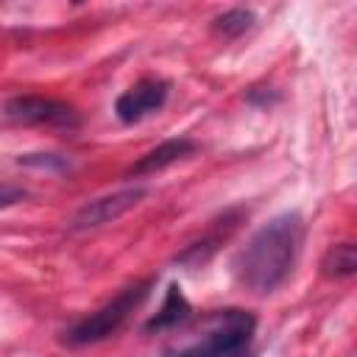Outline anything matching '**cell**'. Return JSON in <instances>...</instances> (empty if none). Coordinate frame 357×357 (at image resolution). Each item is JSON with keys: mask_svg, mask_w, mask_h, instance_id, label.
<instances>
[{"mask_svg": "<svg viewBox=\"0 0 357 357\" xmlns=\"http://www.w3.org/2000/svg\"><path fill=\"white\" fill-rule=\"evenodd\" d=\"M304 231L307 226L298 212H282L271 218L234 254V279L259 296L282 287L296 268V259L304 245Z\"/></svg>", "mask_w": 357, "mask_h": 357, "instance_id": "cell-1", "label": "cell"}, {"mask_svg": "<svg viewBox=\"0 0 357 357\" xmlns=\"http://www.w3.org/2000/svg\"><path fill=\"white\" fill-rule=\"evenodd\" d=\"M257 318L245 310L229 307L206 315L195 340L167 349L162 357H251Z\"/></svg>", "mask_w": 357, "mask_h": 357, "instance_id": "cell-2", "label": "cell"}, {"mask_svg": "<svg viewBox=\"0 0 357 357\" xmlns=\"http://www.w3.org/2000/svg\"><path fill=\"white\" fill-rule=\"evenodd\" d=\"M153 287V276L142 279V282H134L128 287H123L112 301H106L100 310L84 315L81 321H75L73 326H67L61 332V343L64 346H92V343H100L106 337H112L114 332H120V326L131 318V312L148 298Z\"/></svg>", "mask_w": 357, "mask_h": 357, "instance_id": "cell-3", "label": "cell"}, {"mask_svg": "<svg viewBox=\"0 0 357 357\" xmlns=\"http://www.w3.org/2000/svg\"><path fill=\"white\" fill-rule=\"evenodd\" d=\"M3 112L8 120L25 126H78V114L73 106L42 95H17L3 106Z\"/></svg>", "mask_w": 357, "mask_h": 357, "instance_id": "cell-4", "label": "cell"}, {"mask_svg": "<svg viewBox=\"0 0 357 357\" xmlns=\"http://www.w3.org/2000/svg\"><path fill=\"white\" fill-rule=\"evenodd\" d=\"M170 95V81L165 78H139L134 86H128L117 100H114V114L120 123L134 126L151 114H156Z\"/></svg>", "mask_w": 357, "mask_h": 357, "instance_id": "cell-5", "label": "cell"}, {"mask_svg": "<svg viewBox=\"0 0 357 357\" xmlns=\"http://www.w3.org/2000/svg\"><path fill=\"white\" fill-rule=\"evenodd\" d=\"M145 198V187H126V190H117L112 195H100L95 201H86L70 220V229L73 231H89V229H98V226H106L117 218H123L128 209H134L139 201Z\"/></svg>", "mask_w": 357, "mask_h": 357, "instance_id": "cell-6", "label": "cell"}, {"mask_svg": "<svg viewBox=\"0 0 357 357\" xmlns=\"http://www.w3.org/2000/svg\"><path fill=\"white\" fill-rule=\"evenodd\" d=\"M192 151H195V142H192L190 137H173V139H165L162 145H156V148H151L148 153H142V156L126 170V176H128V178H139V176L159 173V170L176 165L178 159H187Z\"/></svg>", "mask_w": 357, "mask_h": 357, "instance_id": "cell-7", "label": "cell"}, {"mask_svg": "<svg viewBox=\"0 0 357 357\" xmlns=\"http://www.w3.org/2000/svg\"><path fill=\"white\" fill-rule=\"evenodd\" d=\"M190 315H192V307H190L187 296L181 293V287H178L176 282H170L159 312H156L153 318H148L142 329H145V332H165V329H173V326H178V324H184Z\"/></svg>", "mask_w": 357, "mask_h": 357, "instance_id": "cell-8", "label": "cell"}, {"mask_svg": "<svg viewBox=\"0 0 357 357\" xmlns=\"http://www.w3.org/2000/svg\"><path fill=\"white\" fill-rule=\"evenodd\" d=\"M321 271L329 279H349L357 271V248L354 243H335L321 259Z\"/></svg>", "mask_w": 357, "mask_h": 357, "instance_id": "cell-9", "label": "cell"}, {"mask_svg": "<svg viewBox=\"0 0 357 357\" xmlns=\"http://www.w3.org/2000/svg\"><path fill=\"white\" fill-rule=\"evenodd\" d=\"M257 22V14L251 8H229L212 20V31L223 39H237L245 31H251Z\"/></svg>", "mask_w": 357, "mask_h": 357, "instance_id": "cell-10", "label": "cell"}, {"mask_svg": "<svg viewBox=\"0 0 357 357\" xmlns=\"http://www.w3.org/2000/svg\"><path fill=\"white\" fill-rule=\"evenodd\" d=\"M17 165L45 167V170H70L73 162L61 153H22V156H17Z\"/></svg>", "mask_w": 357, "mask_h": 357, "instance_id": "cell-11", "label": "cell"}, {"mask_svg": "<svg viewBox=\"0 0 357 357\" xmlns=\"http://www.w3.org/2000/svg\"><path fill=\"white\" fill-rule=\"evenodd\" d=\"M25 198H28V190L22 184H14V181H3L0 184V209L14 206V204H20Z\"/></svg>", "mask_w": 357, "mask_h": 357, "instance_id": "cell-12", "label": "cell"}, {"mask_svg": "<svg viewBox=\"0 0 357 357\" xmlns=\"http://www.w3.org/2000/svg\"><path fill=\"white\" fill-rule=\"evenodd\" d=\"M279 100V92L276 89H251L248 92V103H254V106H259V109H268V106H273Z\"/></svg>", "mask_w": 357, "mask_h": 357, "instance_id": "cell-13", "label": "cell"}]
</instances>
